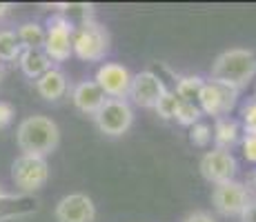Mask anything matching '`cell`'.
Segmentation results:
<instances>
[{"mask_svg": "<svg viewBox=\"0 0 256 222\" xmlns=\"http://www.w3.org/2000/svg\"><path fill=\"white\" fill-rule=\"evenodd\" d=\"M74 24L65 16H54L47 20L45 29V47L42 51L52 62H65L74 56Z\"/></svg>", "mask_w": 256, "mask_h": 222, "instance_id": "cell-5", "label": "cell"}, {"mask_svg": "<svg viewBox=\"0 0 256 222\" xmlns=\"http://www.w3.org/2000/svg\"><path fill=\"white\" fill-rule=\"evenodd\" d=\"M250 202V194L245 189V185L236 180L223 182V185H216L212 191V205L218 211L220 216L230 218V216H240L245 211Z\"/></svg>", "mask_w": 256, "mask_h": 222, "instance_id": "cell-9", "label": "cell"}, {"mask_svg": "<svg viewBox=\"0 0 256 222\" xmlns=\"http://www.w3.org/2000/svg\"><path fill=\"white\" fill-rule=\"evenodd\" d=\"M132 71L120 62H105V65L98 67L96 71V82L98 87L102 89L107 98H116V100H125L130 96L132 89Z\"/></svg>", "mask_w": 256, "mask_h": 222, "instance_id": "cell-8", "label": "cell"}, {"mask_svg": "<svg viewBox=\"0 0 256 222\" xmlns=\"http://www.w3.org/2000/svg\"><path fill=\"white\" fill-rule=\"evenodd\" d=\"M12 180L22 194L40 191L49 180V165L47 158L24 156L20 154L12 165Z\"/></svg>", "mask_w": 256, "mask_h": 222, "instance_id": "cell-4", "label": "cell"}, {"mask_svg": "<svg viewBox=\"0 0 256 222\" xmlns=\"http://www.w3.org/2000/svg\"><path fill=\"white\" fill-rule=\"evenodd\" d=\"M36 91L40 93V98L45 100H60L67 93V76L60 71V69H49L47 73H42L36 80Z\"/></svg>", "mask_w": 256, "mask_h": 222, "instance_id": "cell-14", "label": "cell"}, {"mask_svg": "<svg viewBox=\"0 0 256 222\" xmlns=\"http://www.w3.org/2000/svg\"><path fill=\"white\" fill-rule=\"evenodd\" d=\"M200 116H203V111H200V107L196 105V102L180 100L178 107H176L174 120L178 122V125H183V127H194L196 122H200Z\"/></svg>", "mask_w": 256, "mask_h": 222, "instance_id": "cell-20", "label": "cell"}, {"mask_svg": "<svg viewBox=\"0 0 256 222\" xmlns=\"http://www.w3.org/2000/svg\"><path fill=\"white\" fill-rule=\"evenodd\" d=\"M7 196H9V194H4V191H2V189H0V202H2L4 198H7Z\"/></svg>", "mask_w": 256, "mask_h": 222, "instance_id": "cell-29", "label": "cell"}, {"mask_svg": "<svg viewBox=\"0 0 256 222\" xmlns=\"http://www.w3.org/2000/svg\"><path fill=\"white\" fill-rule=\"evenodd\" d=\"M167 91L165 82L160 80V76H156L154 71H140L132 78V89H130V98L134 105L142 107V109H154L156 102L163 98V93Z\"/></svg>", "mask_w": 256, "mask_h": 222, "instance_id": "cell-11", "label": "cell"}, {"mask_svg": "<svg viewBox=\"0 0 256 222\" xmlns=\"http://www.w3.org/2000/svg\"><path fill=\"white\" fill-rule=\"evenodd\" d=\"M256 78V53L250 49H228L212 65V80L225 82L234 89L248 87Z\"/></svg>", "mask_w": 256, "mask_h": 222, "instance_id": "cell-2", "label": "cell"}, {"mask_svg": "<svg viewBox=\"0 0 256 222\" xmlns=\"http://www.w3.org/2000/svg\"><path fill=\"white\" fill-rule=\"evenodd\" d=\"M212 138H214V133H212V127L208 125V122H196V125L192 127V133H190L192 145L208 147L212 142Z\"/></svg>", "mask_w": 256, "mask_h": 222, "instance_id": "cell-22", "label": "cell"}, {"mask_svg": "<svg viewBox=\"0 0 256 222\" xmlns=\"http://www.w3.org/2000/svg\"><path fill=\"white\" fill-rule=\"evenodd\" d=\"M254 187H256V174H254Z\"/></svg>", "mask_w": 256, "mask_h": 222, "instance_id": "cell-30", "label": "cell"}, {"mask_svg": "<svg viewBox=\"0 0 256 222\" xmlns=\"http://www.w3.org/2000/svg\"><path fill=\"white\" fill-rule=\"evenodd\" d=\"M54 218L56 222H94L96 220V205L85 194H70L58 200Z\"/></svg>", "mask_w": 256, "mask_h": 222, "instance_id": "cell-12", "label": "cell"}, {"mask_svg": "<svg viewBox=\"0 0 256 222\" xmlns=\"http://www.w3.org/2000/svg\"><path fill=\"white\" fill-rule=\"evenodd\" d=\"M240 222H256V198L248 202L245 211L240 214Z\"/></svg>", "mask_w": 256, "mask_h": 222, "instance_id": "cell-26", "label": "cell"}, {"mask_svg": "<svg viewBox=\"0 0 256 222\" xmlns=\"http://www.w3.org/2000/svg\"><path fill=\"white\" fill-rule=\"evenodd\" d=\"M243 156L250 162H256V136H243Z\"/></svg>", "mask_w": 256, "mask_h": 222, "instance_id": "cell-25", "label": "cell"}, {"mask_svg": "<svg viewBox=\"0 0 256 222\" xmlns=\"http://www.w3.org/2000/svg\"><path fill=\"white\" fill-rule=\"evenodd\" d=\"M74 56L85 62H98L110 51V31L94 18H85L74 29Z\"/></svg>", "mask_w": 256, "mask_h": 222, "instance_id": "cell-3", "label": "cell"}, {"mask_svg": "<svg viewBox=\"0 0 256 222\" xmlns=\"http://www.w3.org/2000/svg\"><path fill=\"white\" fill-rule=\"evenodd\" d=\"M185 222H214V220H212V216H208L205 211H196V214L187 216Z\"/></svg>", "mask_w": 256, "mask_h": 222, "instance_id": "cell-27", "label": "cell"}, {"mask_svg": "<svg viewBox=\"0 0 256 222\" xmlns=\"http://www.w3.org/2000/svg\"><path fill=\"white\" fill-rule=\"evenodd\" d=\"M14 120V107L9 105V102L0 100V129H4V127H9Z\"/></svg>", "mask_w": 256, "mask_h": 222, "instance_id": "cell-24", "label": "cell"}, {"mask_svg": "<svg viewBox=\"0 0 256 222\" xmlns=\"http://www.w3.org/2000/svg\"><path fill=\"white\" fill-rule=\"evenodd\" d=\"M94 122H96V127L100 129V133L118 138V136L130 131L132 122H134V111H132V107L127 100L107 98L105 105H102L96 116H94Z\"/></svg>", "mask_w": 256, "mask_h": 222, "instance_id": "cell-7", "label": "cell"}, {"mask_svg": "<svg viewBox=\"0 0 256 222\" xmlns=\"http://www.w3.org/2000/svg\"><path fill=\"white\" fill-rule=\"evenodd\" d=\"M16 142L24 156L47 158L56 151L58 142H60V129L47 116H29L18 125Z\"/></svg>", "mask_w": 256, "mask_h": 222, "instance_id": "cell-1", "label": "cell"}, {"mask_svg": "<svg viewBox=\"0 0 256 222\" xmlns=\"http://www.w3.org/2000/svg\"><path fill=\"white\" fill-rule=\"evenodd\" d=\"M9 7H12V4H7V2H0V18H2L4 13L9 11Z\"/></svg>", "mask_w": 256, "mask_h": 222, "instance_id": "cell-28", "label": "cell"}, {"mask_svg": "<svg viewBox=\"0 0 256 222\" xmlns=\"http://www.w3.org/2000/svg\"><path fill=\"white\" fill-rule=\"evenodd\" d=\"M200 176L212 185H223L234 180L236 176V158L225 149H212L198 162Z\"/></svg>", "mask_w": 256, "mask_h": 222, "instance_id": "cell-10", "label": "cell"}, {"mask_svg": "<svg viewBox=\"0 0 256 222\" xmlns=\"http://www.w3.org/2000/svg\"><path fill=\"white\" fill-rule=\"evenodd\" d=\"M203 78L200 76H185L176 82V96L178 100H185V102H198V96H200V89H203Z\"/></svg>", "mask_w": 256, "mask_h": 222, "instance_id": "cell-18", "label": "cell"}, {"mask_svg": "<svg viewBox=\"0 0 256 222\" xmlns=\"http://www.w3.org/2000/svg\"><path fill=\"white\" fill-rule=\"evenodd\" d=\"M178 96H176L174 91H170V89H167V91L163 93V98H160L158 102H156V113H158L160 118H165V120H170V118H174V113H176V107H178Z\"/></svg>", "mask_w": 256, "mask_h": 222, "instance_id": "cell-21", "label": "cell"}, {"mask_svg": "<svg viewBox=\"0 0 256 222\" xmlns=\"http://www.w3.org/2000/svg\"><path fill=\"white\" fill-rule=\"evenodd\" d=\"M105 100H107V96L94 80H82L72 89L74 107L80 113H87V116H96L98 109L105 105Z\"/></svg>", "mask_w": 256, "mask_h": 222, "instance_id": "cell-13", "label": "cell"}, {"mask_svg": "<svg viewBox=\"0 0 256 222\" xmlns=\"http://www.w3.org/2000/svg\"><path fill=\"white\" fill-rule=\"evenodd\" d=\"M243 116V136H256V100H250L248 105L240 109Z\"/></svg>", "mask_w": 256, "mask_h": 222, "instance_id": "cell-23", "label": "cell"}, {"mask_svg": "<svg viewBox=\"0 0 256 222\" xmlns=\"http://www.w3.org/2000/svg\"><path fill=\"white\" fill-rule=\"evenodd\" d=\"M18 67L27 78L38 80L42 73H47L52 69V60L47 58V53L42 49H22L20 58H18Z\"/></svg>", "mask_w": 256, "mask_h": 222, "instance_id": "cell-15", "label": "cell"}, {"mask_svg": "<svg viewBox=\"0 0 256 222\" xmlns=\"http://www.w3.org/2000/svg\"><path fill=\"white\" fill-rule=\"evenodd\" d=\"M214 142H216V149H225L228 151L230 147H234L236 142H238L240 138V125L238 120H234V118L225 116V118H216V125L214 129Z\"/></svg>", "mask_w": 256, "mask_h": 222, "instance_id": "cell-16", "label": "cell"}, {"mask_svg": "<svg viewBox=\"0 0 256 222\" xmlns=\"http://www.w3.org/2000/svg\"><path fill=\"white\" fill-rule=\"evenodd\" d=\"M22 49H42L45 47V27L38 22H24L16 31Z\"/></svg>", "mask_w": 256, "mask_h": 222, "instance_id": "cell-17", "label": "cell"}, {"mask_svg": "<svg viewBox=\"0 0 256 222\" xmlns=\"http://www.w3.org/2000/svg\"><path fill=\"white\" fill-rule=\"evenodd\" d=\"M20 53H22V47H20V40H18L16 31L2 29V31H0V60L2 62L18 60Z\"/></svg>", "mask_w": 256, "mask_h": 222, "instance_id": "cell-19", "label": "cell"}, {"mask_svg": "<svg viewBox=\"0 0 256 222\" xmlns=\"http://www.w3.org/2000/svg\"><path fill=\"white\" fill-rule=\"evenodd\" d=\"M236 100H238V89L210 78V80L203 82V89H200V96L196 105L208 116L225 118L236 107Z\"/></svg>", "mask_w": 256, "mask_h": 222, "instance_id": "cell-6", "label": "cell"}]
</instances>
